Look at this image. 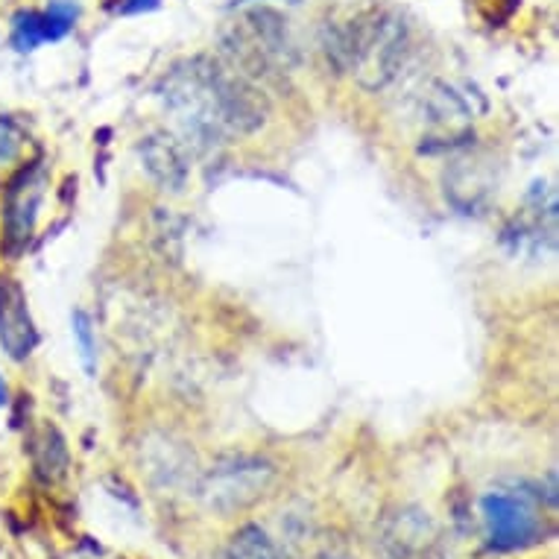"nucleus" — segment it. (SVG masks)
I'll return each instance as SVG.
<instances>
[{"instance_id": "nucleus-9", "label": "nucleus", "mask_w": 559, "mask_h": 559, "mask_svg": "<svg viewBox=\"0 0 559 559\" xmlns=\"http://www.w3.org/2000/svg\"><path fill=\"white\" fill-rule=\"evenodd\" d=\"M24 150V132L10 118H0V165L15 162Z\"/></svg>"}, {"instance_id": "nucleus-8", "label": "nucleus", "mask_w": 559, "mask_h": 559, "mask_svg": "<svg viewBox=\"0 0 559 559\" xmlns=\"http://www.w3.org/2000/svg\"><path fill=\"white\" fill-rule=\"evenodd\" d=\"M74 340L76 348H80V360H83L85 372L94 376V369H97V343H94L92 320H88V313L85 311L74 313Z\"/></svg>"}, {"instance_id": "nucleus-3", "label": "nucleus", "mask_w": 559, "mask_h": 559, "mask_svg": "<svg viewBox=\"0 0 559 559\" xmlns=\"http://www.w3.org/2000/svg\"><path fill=\"white\" fill-rule=\"evenodd\" d=\"M45 193V170L41 165L24 167L7 188V202H3V226H7V243L12 252L27 247L29 235L36 229L38 202Z\"/></svg>"}, {"instance_id": "nucleus-2", "label": "nucleus", "mask_w": 559, "mask_h": 559, "mask_svg": "<svg viewBox=\"0 0 559 559\" xmlns=\"http://www.w3.org/2000/svg\"><path fill=\"white\" fill-rule=\"evenodd\" d=\"M407 45V27L395 12H372L355 21L340 36L337 47H329L337 62L358 76L364 88H384L399 71Z\"/></svg>"}, {"instance_id": "nucleus-12", "label": "nucleus", "mask_w": 559, "mask_h": 559, "mask_svg": "<svg viewBox=\"0 0 559 559\" xmlns=\"http://www.w3.org/2000/svg\"><path fill=\"white\" fill-rule=\"evenodd\" d=\"M0 404H7V381L0 378Z\"/></svg>"}, {"instance_id": "nucleus-1", "label": "nucleus", "mask_w": 559, "mask_h": 559, "mask_svg": "<svg viewBox=\"0 0 559 559\" xmlns=\"http://www.w3.org/2000/svg\"><path fill=\"white\" fill-rule=\"evenodd\" d=\"M165 103L185 132L202 144L243 135L261 123L255 94L209 59H188L165 76Z\"/></svg>"}, {"instance_id": "nucleus-4", "label": "nucleus", "mask_w": 559, "mask_h": 559, "mask_svg": "<svg viewBox=\"0 0 559 559\" xmlns=\"http://www.w3.org/2000/svg\"><path fill=\"white\" fill-rule=\"evenodd\" d=\"M0 346L12 360H27L38 346L27 294L15 278H0Z\"/></svg>"}, {"instance_id": "nucleus-7", "label": "nucleus", "mask_w": 559, "mask_h": 559, "mask_svg": "<svg viewBox=\"0 0 559 559\" xmlns=\"http://www.w3.org/2000/svg\"><path fill=\"white\" fill-rule=\"evenodd\" d=\"M486 515H489V524H492V533L501 545H513V542H522L527 533L533 531L531 513L527 507L519 504L515 498L507 496H489L484 501Z\"/></svg>"}, {"instance_id": "nucleus-10", "label": "nucleus", "mask_w": 559, "mask_h": 559, "mask_svg": "<svg viewBox=\"0 0 559 559\" xmlns=\"http://www.w3.org/2000/svg\"><path fill=\"white\" fill-rule=\"evenodd\" d=\"M235 559H273V550L266 545L264 533L243 531L235 542Z\"/></svg>"}, {"instance_id": "nucleus-5", "label": "nucleus", "mask_w": 559, "mask_h": 559, "mask_svg": "<svg viewBox=\"0 0 559 559\" xmlns=\"http://www.w3.org/2000/svg\"><path fill=\"white\" fill-rule=\"evenodd\" d=\"M80 19V7L74 0H53L45 12H19L12 21V45L21 53L36 50L45 41H59Z\"/></svg>"}, {"instance_id": "nucleus-6", "label": "nucleus", "mask_w": 559, "mask_h": 559, "mask_svg": "<svg viewBox=\"0 0 559 559\" xmlns=\"http://www.w3.org/2000/svg\"><path fill=\"white\" fill-rule=\"evenodd\" d=\"M141 156H144L150 176L170 191H179L188 179V162L182 156V147L170 135H150L141 144Z\"/></svg>"}, {"instance_id": "nucleus-11", "label": "nucleus", "mask_w": 559, "mask_h": 559, "mask_svg": "<svg viewBox=\"0 0 559 559\" xmlns=\"http://www.w3.org/2000/svg\"><path fill=\"white\" fill-rule=\"evenodd\" d=\"M156 7H158V0H118L115 12H118V15H138V12L156 10Z\"/></svg>"}]
</instances>
